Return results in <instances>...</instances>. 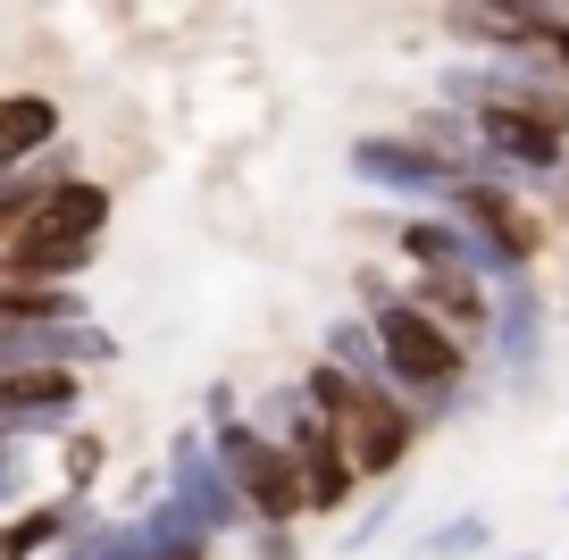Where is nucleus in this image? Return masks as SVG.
I'll list each match as a JSON object with an SVG mask.
<instances>
[{"label": "nucleus", "instance_id": "obj_2", "mask_svg": "<svg viewBox=\"0 0 569 560\" xmlns=\"http://www.w3.org/2000/svg\"><path fill=\"white\" fill-rule=\"evenodd\" d=\"M210 452H218V469H227V486L243 493L251 519H284V527L302 519V477H293V452L268 443L260 427L234 410L227 386L210 393Z\"/></svg>", "mask_w": 569, "mask_h": 560}, {"label": "nucleus", "instance_id": "obj_15", "mask_svg": "<svg viewBox=\"0 0 569 560\" xmlns=\"http://www.w3.org/2000/svg\"><path fill=\"white\" fill-rule=\"evenodd\" d=\"M101 436H68V460H59V469H68V493H92L101 486Z\"/></svg>", "mask_w": 569, "mask_h": 560}, {"label": "nucleus", "instance_id": "obj_3", "mask_svg": "<svg viewBox=\"0 0 569 560\" xmlns=\"http://www.w3.org/2000/svg\"><path fill=\"white\" fill-rule=\"evenodd\" d=\"M436 201H445V210L461 218V227L478 234V243H495V251H502V260H511V268H528L536 251H545V218H536L528 201L511 193V176L461 168V176H452V184H445V193H436Z\"/></svg>", "mask_w": 569, "mask_h": 560}, {"label": "nucleus", "instance_id": "obj_11", "mask_svg": "<svg viewBox=\"0 0 569 560\" xmlns=\"http://www.w3.org/2000/svg\"><path fill=\"white\" fill-rule=\"evenodd\" d=\"M68 527H84V493H68V502H42V510H18V519L0 527V560H34V552H51Z\"/></svg>", "mask_w": 569, "mask_h": 560}, {"label": "nucleus", "instance_id": "obj_4", "mask_svg": "<svg viewBox=\"0 0 569 560\" xmlns=\"http://www.w3.org/2000/svg\"><path fill=\"white\" fill-rule=\"evenodd\" d=\"M502 293L486 301V343H495L502 360V386L511 393H536V377H545V293H536L528 268H511V277H495Z\"/></svg>", "mask_w": 569, "mask_h": 560}, {"label": "nucleus", "instance_id": "obj_16", "mask_svg": "<svg viewBox=\"0 0 569 560\" xmlns=\"http://www.w3.org/2000/svg\"><path fill=\"white\" fill-rule=\"evenodd\" d=\"M251 560H302L293 527H284V519H260V536H251Z\"/></svg>", "mask_w": 569, "mask_h": 560}, {"label": "nucleus", "instance_id": "obj_13", "mask_svg": "<svg viewBox=\"0 0 569 560\" xmlns=\"http://www.w3.org/2000/svg\"><path fill=\"white\" fill-rule=\"evenodd\" d=\"M319 343H327L319 360H336L343 377H386V351H377V327H369L360 310H352V318H336V327H327Z\"/></svg>", "mask_w": 569, "mask_h": 560}, {"label": "nucleus", "instance_id": "obj_14", "mask_svg": "<svg viewBox=\"0 0 569 560\" xmlns=\"http://www.w3.org/2000/svg\"><path fill=\"white\" fill-rule=\"evenodd\" d=\"M486 543H495V519H486V510H452V519L419 543V560H478Z\"/></svg>", "mask_w": 569, "mask_h": 560}, {"label": "nucleus", "instance_id": "obj_6", "mask_svg": "<svg viewBox=\"0 0 569 560\" xmlns=\"http://www.w3.org/2000/svg\"><path fill=\"white\" fill-rule=\"evenodd\" d=\"M168 493H177L210 536H234V527L251 519L243 493L227 486V469H218V452H210V427H184L177 436V452H168Z\"/></svg>", "mask_w": 569, "mask_h": 560}, {"label": "nucleus", "instance_id": "obj_18", "mask_svg": "<svg viewBox=\"0 0 569 560\" xmlns=\"http://www.w3.org/2000/svg\"><path fill=\"white\" fill-rule=\"evenodd\" d=\"M511 560H545V552H511Z\"/></svg>", "mask_w": 569, "mask_h": 560}, {"label": "nucleus", "instance_id": "obj_20", "mask_svg": "<svg viewBox=\"0 0 569 560\" xmlns=\"http://www.w3.org/2000/svg\"><path fill=\"white\" fill-rule=\"evenodd\" d=\"M519 9H536V0H519Z\"/></svg>", "mask_w": 569, "mask_h": 560}, {"label": "nucleus", "instance_id": "obj_8", "mask_svg": "<svg viewBox=\"0 0 569 560\" xmlns=\"http://www.w3.org/2000/svg\"><path fill=\"white\" fill-rule=\"evenodd\" d=\"M42 142H59V101L51 92H0V168L34 159Z\"/></svg>", "mask_w": 569, "mask_h": 560}, {"label": "nucleus", "instance_id": "obj_17", "mask_svg": "<svg viewBox=\"0 0 569 560\" xmlns=\"http://www.w3.org/2000/svg\"><path fill=\"white\" fill-rule=\"evenodd\" d=\"M0 460H9V427H0Z\"/></svg>", "mask_w": 569, "mask_h": 560}, {"label": "nucleus", "instance_id": "obj_7", "mask_svg": "<svg viewBox=\"0 0 569 560\" xmlns=\"http://www.w3.org/2000/svg\"><path fill=\"white\" fill-rule=\"evenodd\" d=\"M402 301L427 310L436 327H452L461 343H486V277H469V268H410Z\"/></svg>", "mask_w": 569, "mask_h": 560}, {"label": "nucleus", "instance_id": "obj_5", "mask_svg": "<svg viewBox=\"0 0 569 560\" xmlns=\"http://www.w3.org/2000/svg\"><path fill=\"white\" fill-rule=\"evenodd\" d=\"M343 168L360 176V184H377V193H410V201H436L461 176V159L436 151V142L419 134H360L352 151H343Z\"/></svg>", "mask_w": 569, "mask_h": 560}, {"label": "nucleus", "instance_id": "obj_9", "mask_svg": "<svg viewBox=\"0 0 569 560\" xmlns=\"http://www.w3.org/2000/svg\"><path fill=\"white\" fill-rule=\"evenodd\" d=\"M251 427H260L268 443H284V452H310V443H327V410L310 402V386H302V377L268 393V410H260Z\"/></svg>", "mask_w": 569, "mask_h": 560}, {"label": "nucleus", "instance_id": "obj_10", "mask_svg": "<svg viewBox=\"0 0 569 560\" xmlns=\"http://www.w3.org/2000/svg\"><path fill=\"white\" fill-rule=\"evenodd\" d=\"M293 477H302V510H310V519H327V510H343V502L360 493L352 460H343L336 443H310V452H293Z\"/></svg>", "mask_w": 569, "mask_h": 560}, {"label": "nucleus", "instance_id": "obj_19", "mask_svg": "<svg viewBox=\"0 0 569 560\" xmlns=\"http://www.w3.org/2000/svg\"><path fill=\"white\" fill-rule=\"evenodd\" d=\"M0 327H9V310H0Z\"/></svg>", "mask_w": 569, "mask_h": 560}, {"label": "nucleus", "instance_id": "obj_12", "mask_svg": "<svg viewBox=\"0 0 569 560\" xmlns=\"http://www.w3.org/2000/svg\"><path fill=\"white\" fill-rule=\"evenodd\" d=\"M134 536H142V552H201V543H218L210 527L193 519V510L177 502V493H151V502H142V519H134Z\"/></svg>", "mask_w": 569, "mask_h": 560}, {"label": "nucleus", "instance_id": "obj_1", "mask_svg": "<svg viewBox=\"0 0 569 560\" xmlns=\"http://www.w3.org/2000/svg\"><path fill=\"white\" fill-rule=\"evenodd\" d=\"M302 386H310V402L327 410V443L352 460L360 486H369V477H393L410 460V443H419V410H410L386 377H343L336 360H310Z\"/></svg>", "mask_w": 569, "mask_h": 560}]
</instances>
